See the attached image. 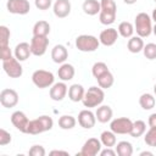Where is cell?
<instances>
[{
	"mask_svg": "<svg viewBox=\"0 0 156 156\" xmlns=\"http://www.w3.org/2000/svg\"><path fill=\"white\" fill-rule=\"evenodd\" d=\"M54 127V121L50 116L43 115L39 116L35 119H30L27 127V133L26 134H32V135H37L44 132L50 130Z\"/></svg>",
	"mask_w": 156,
	"mask_h": 156,
	"instance_id": "cell-1",
	"label": "cell"
},
{
	"mask_svg": "<svg viewBox=\"0 0 156 156\" xmlns=\"http://www.w3.org/2000/svg\"><path fill=\"white\" fill-rule=\"evenodd\" d=\"M101 11L99 13V21L101 24L110 26L115 22L117 15V5L115 0H101Z\"/></svg>",
	"mask_w": 156,
	"mask_h": 156,
	"instance_id": "cell-2",
	"label": "cell"
},
{
	"mask_svg": "<svg viewBox=\"0 0 156 156\" xmlns=\"http://www.w3.org/2000/svg\"><path fill=\"white\" fill-rule=\"evenodd\" d=\"M105 99V93L104 89L100 87H90L84 94V98L82 100L84 107L91 108V107H98L102 104Z\"/></svg>",
	"mask_w": 156,
	"mask_h": 156,
	"instance_id": "cell-3",
	"label": "cell"
},
{
	"mask_svg": "<svg viewBox=\"0 0 156 156\" xmlns=\"http://www.w3.org/2000/svg\"><path fill=\"white\" fill-rule=\"evenodd\" d=\"M151 17L146 12H140L135 16L134 21V30L141 38H146L152 33V23Z\"/></svg>",
	"mask_w": 156,
	"mask_h": 156,
	"instance_id": "cell-4",
	"label": "cell"
},
{
	"mask_svg": "<svg viewBox=\"0 0 156 156\" xmlns=\"http://www.w3.org/2000/svg\"><path fill=\"white\" fill-rule=\"evenodd\" d=\"M100 40L89 34H82L76 38V48L82 52H93L99 49Z\"/></svg>",
	"mask_w": 156,
	"mask_h": 156,
	"instance_id": "cell-5",
	"label": "cell"
},
{
	"mask_svg": "<svg viewBox=\"0 0 156 156\" xmlns=\"http://www.w3.org/2000/svg\"><path fill=\"white\" fill-rule=\"evenodd\" d=\"M32 82H33V84L37 88L45 89V88H50L54 84L55 77H54L52 72H50V71H46V69H37L32 74Z\"/></svg>",
	"mask_w": 156,
	"mask_h": 156,
	"instance_id": "cell-6",
	"label": "cell"
},
{
	"mask_svg": "<svg viewBox=\"0 0 156 156\" xmlns=\"http://www.w3.org/2000/svg\"><path fill=\"white\" fill-rule=\"evenodd\" d=\"M2 68L10 78H20L23 74V67L21 65V61H18L13 56L6 61H2Z\"/></svg>",
	"mask_w": 156,
	"mask_h": 156,
	"instance_id": "cell-7",
	"label": "cell"
},
{
	"mask_svg": "<svg viewBox=\"0 0 156 156\" xmlns=\"http://www.w3.org/2000/svg\"><path fill=\"white\" fill-rule=\"evenodd\" d=\"M133 126V121L127 117H118L111 121L110 129L116 134H129Z\"/></svg>",
	"mask_w": 156,
	"mask_h": 156,
	"instance_id": "cell-8",
	"label": "cell"
},
{
	"mask_svg": "<svg viewBox=\"0 0 156 156\" xmlns=\"http://www.w3.org/2000/svg\"><path fill=\"white\" fill-rule=\"evenodd\" d=\"M102 149V144L100 141V139L98 138H89L82 146L80 152L78 154L79 156H96L98 154H100Z\"/></svg>",
	"mask_w": 156,
	"mask_h": 156,
	"instance_id": "cell-9",
	"label": "cell"
},
{
	"mask_svg": "<svg viewBox=\"0 0 156 156\" xmlns=\"http://www.w3.org/2000/svg\"><path fill=\"white\" fill-rule=\"evenodd\" d=\"M6 9L13 15H27L30 11V4L28 0H7Z\"/></svg>",
	"mask_w": 156,
	"mask_h": 156,
	"instance_id": "cell-10",
	"label": "cell"
},
{
	"mask_svg": "<svg viewBox=\"0 0 156 156\" xmlns=\"http://www.w3.org/2000/svg\"><path fill=\"white\" fill-rule=\"evenodd\" d=\"M49 46V39L48 37H39V35H33L30 40V50L32 55L34 56H43Z\"/></svg>",
	"mask_w": 156,
	"mask_h": 156,
	"instance_id": "cell-11",
	"label": "cell"
},
{
	"mask_svg": "<svg viewBox=\"0 0 156 156\" xmlns=\"http://www.w3.org/2000/svg\"><path fill=\"white\" fill-rule=\"evenodd\" d=\"M18 94L15 89H2L0 93V104L5 108H12L18 104Z\"/></svg>",
	"mask_w": 156,
	"mask_h": 156,
	"instance_id": "cell-12",
	"label": "cell"
},
{
	"mask_svg": "<svg viewBox=\"0 0 156 156\" xmlns=\"http://www.w3.org/2000/svg\"><path fill=\"white\" fill-rule=\"evenodd\" d=\"M67 93H68V88H67L66 83L58 82V83H54L50 87L49 95H50V99L54 101H62L66 98Z\"/></svg>",
	"mask_w": 156,
	"mask_h": 156,
	"instance_id": "cell-13",
	"label": "cell"
},
{
	"mask_svg": "<svg viewBox=\"0 0 156 156\" xmlns=\"http://www.w3.org/2000/svg\"><path fill=\"white\" fill-rule=\"evenodd\" d=\"M78 123L84 129H91L96 123V116L90 110H82L78 113Z\"/></svg>",
	"mask_w": 156,
	"mask_h": 156,
	"instance_id": "cell-14",
	"label": "cell"
},
{
	"mask_svg": "<svg viewBox=\"0 0 156 156\" xmlns=\"http://www.w3.org/2000/svg\"><path fill=\"white\" fill-rule=\"evenodd\" d=\"M11 123L20 132L27 133V127H28L29 119H28V117H27V115L24 112H22V111H15L11 115Z\"/></svg>",
	"mask_w": 156,
	"mask_h": 156,
	"instance_id": "cell-15",
	"label": "cell"
},
{
	"mask_svg": "<svg viewBox=\"0 0 156 156\" xmlns=\"http://www.w3.org/2000/svg\"><path fill=\"white\" fill-rule=\"evenodd\" d=\"M118 30L116 28H107V29H104L100 35H99V40H100V44H102L104 46H112L117 39H118Z\"/></svg>",
	"mask_w": 156,
	"mask_h": 156,
	"instance_id": "cell-16",
	"label": "cell"
},
{
	"mask_svg": "<svg viewBox=\"0 0 156 156\" xmlns=\"http://www.w3.org/2000/svg\"><path fill=\"white\" fill-rule=\"evenodd\" d=\"M71 1L69 0H56L52 10H54V15L58 18H65L71 13Z\"/></svg>",
	"mask_w": 156,
	"mask_h": 156,
	"instance_id": "cell-17",
	"label": "cell"
},
{
	"mask_svg": "<svg viewBox=\"0 0 156 156\" xmlns=\"http://www.w3.org/2000/svg\"><path fill=\"white\" fill-rule=\"evenodd\" d=\"M51 58L55 63H65L66 60L68 58V51L66 49V46L57 44L52 48L51 50Z\"/></svg>",
	"mask_w": 156,
	"mask_h": 156,
	"instance_id": "cell-18",
	"label": "cell"
},
{
	"mask_svg": "<svg viewBox=\"0 0 156 156\" xmlns=\"http://www.w3.org/2000/svg\"><path fill=\"white\" fill-rule=\"evenodd\" d=\"M15 57L18 60V61H26L30 55H32V50H30V44L26 43V41H22L20 44L16 45L15 48Z\"/></svg>",
	"mask_w": 156,
	"mask_h": 156,
	"instance_id": "cell-19",
	"label": "cell"
},
{
	"mask_svg": "<svg viewBox=\"0 0 156 156\" xmlns=\"http://www.w3.org/2000/svg\"><path fill=\"white\" fill-rule=\"evenodd\" d=\"M112 115L113 111L108 105H100L96 108L95 116H96V121L100 123H107L112 119Z\"/></svg>",
	"mask_w": 156,
	"mask_h": 156,
	"instance_id": "cell-20",
	"label": "cell"
},
{
	"mask_svg": "<svg viewBox=\"0 0 156 156\" xmlns=\"http://www.w3.org/2000/svg\"><path fill=\"white\" fill-rule=\"evenodd\" d=\"M74 74H76V69H74L73 65H71V63H66V62L61 63L60 68L57 69V76L62 82H68V80L73 79Z\"/></svg>",
	"mask_w": 156,
	"mask_h": 156,
	"instance_id": "cell-21",
	"label": "cell"
},
{
	"mask_svg": "<svg viewBox=\"0 0 156 156\" xmlns=\"http://www.w3.org/2000/svg\"><path fill=\"white\" fill-rule=\"evenodd\" d=\"M84 94H85V90L83 88L82 84H72L69 88H68V98L71 101L73 102H79L83 100L84 98Z\"/></svg>",
	"mask_w": 156,
	"mask_h": 156,
	"instance_id": "cell-22",
	"label": "cell"
},
{
	"mask_svg": "<svg viewBox=\"0 0 156 156\" xmlns=\"http://www.w3.org/2000/svg\"><path fill=\"white\" fill-rule=\"evenodd\" d=\"M82 9L85 15L95 16V15L100 13V11H101V4L98 0H85L82 5Z\"/></svg>",
	"mask_w": 156,
	"mask_h": 156,
	"instance_id": "cell-23",
	"label": "cell"
},
{
	"mask_svg": "<svg viewBox=\"0 0 156 156\" xmlns=\"http://www.w3.org/2000/svg\"><path fill=\"white\" fill-rule=\"evenodd\" d=\"M144 41H143V38L139 37V35H135V37H130L128 43H127V48L129 50V52L132 54H138L140 51H143L144 49Z\"/></svg>",
	"mask_w": 156,
	"mask_h": 156,
	"instance_id": "cell-24",
	"label": "cell"
},
{
	"mask_svg": "<svg viewBox=\"0 0 156 156\" xmlns=\"http://www.w3.org/2000/svg\"><path fill=\"white\" fill-rule=\"evenodd\" d=\"M100 141L105 147H113L117 144V138L116 133H113L111 129L110 130H104L100 135Z\"/></svg>",
	"mask_w": 156,
	"mask_h": 156,
	"instance_id": "cell-25",
	"label": "cell"
},
{
	"mask_svg": "<svg viewBox=\"0 0 156 156\" xmlns=\"http://www.w3.org/2000/svg\"><path fill=\"white\" fill-rule=\"evenodd\" d=\"M50 33V24L46 21H38L33 26V35L48 37Z\"/></svg>",
	"mask_w": 156,
	"mask_h": 156,
	"instance_id": "cell-26",
	"label": "cell"
},
{
	"mask_svg": "<svg viewBox=\"0 0 156 156\" xmlns=\"http://www.w3.org/2000/svg\"><path fill=\"white\" fill-rule=\"evenodd\" d=\"M155 104H156V100L154 98L152 94H149V93H144L140 95L139 98V105L143 110L147 111V110H151L155 107Z\"/></svg>",
	"mask_w": 156,
	"mask_h": 156,
	"instance_id": "cell-27",
	"label": "cell"
},
{
	"mask_svg": "<svg viewBox=\"0 0 156 156\" xmlns=\"http://www.w3.org/2000/svg\"><path fill=\"white\" fill-rule=\"evenodd\" d=\"M146 132V123L141 119H136L133 122V126H132V129L129 132V135L133 136V138H139L141 135H144Z\"/></svg>",
	"mask_w": 156,
	"mask_h": 156,
	"instance_id": "cell-28",
	"label": "cell"
},
{
	"mask_svg": "<svg viewBox=\"0 0 156 156\" xmlns=\"http://www.w3.org/2000/svg\"><path fill=\"white\" fill-rule=\"evenodd\" d=\"M116 152L118 156H132L133 155V146L129 141L122 140L116 144Z\"/></svg>",
	"mask_w": 156,
	"mask_h": 156,
	"instance_id": "cell-29",
	"label": "cell"
},
{
	"mask_svg": "<svg viewBox=\"0 0 156 156\" xmlns=\"http://www.w3.org/2000/svg\"><path fill=\"white\" fill-rule=\"evenodd\" d=\"M76 124H77V119L71 115H63L58 118V127L61 129H65V130L73 129Z\"/></svg>",
	"mask_w": 156,
	"mask_h": 156,
	"instance_id": "cell-30",
	"label": "cell"
},
{
	"mask_svg": "<svg viewBox=\"0 0 156 156\" xmlns=\"http://www.w3.org/2000/svg\"><path fill=\"white\" fill-rule=\"evenodd\" d=\"M96 80H98L99 87L102 88V89H110V88L113 85V83H115L113 74H112L110 71L106 72V73H104V74L100 76L99 78H96Z\"/></svg>",
	"mask_w": 156,
	"mask_h": 156,
	"instance_id": "cell-31",
	"label": "cell"
},
{
	"mask_svg": "<svg viewBox=\"0 0 156 156\" xmlns=\"http://www.w3.org/2000/svg\"><path fill=\"white\" fill-rule=\"evenodd\" d=\"M118 34L126 39L133 37V33H134V26L128 22V21H124V22H121L119 26H118Z\"/></svg>",
	"mask_w": 156,
	"mask_h": 156,
	"instance_id": "cell-32",
	"label": "cell"
},
{
	"mask_svg": "<svg viewBox=\"0 0 156 156\" xmlns=\"http://www.w3.org/2000/svg\"><path fill=\"white\" fill-rule=\"evenodd\" d=\"M108 72V67L105 62H95L91 67V73L94 76V78H99L100 76H102L104 73Z\"/></svg>",
	"mask_w": 156,
	"mask_h": 156,
	"instance_id": "cell-33",
	"label": "cell"
},
{
	"mask_svg": "<svg viewBox=\"0 0 156 156\" xmlns=\"http://www.w3.org/2000/svg\"><path fill=\"white\" fill-rule=\"evenodd\" d=\"M144 141L151 147H156V127H150V129L144 134Z\"/></svg>",
	"mask_w": 156,
	"mask_h": 156,
	"instance_id": "cell-34",
	"label": "cell"
},
{
	"mask_svg": "<svg viewBox=\"0 0 156 156\" xmlns=\"http://www.w3.org/2000/svg\"><path fill=\"white\" fill-rule=\"evenodd\" d=\"M143 54L147 60H155L156 58V44L155 43H149L144 45Z\"/></svg>",
	"mask_w": 156,
	"mask_h": 156,
	"instance_id": "cell-35",
	"label": "cell"
},
{
	"mask_svg": "<svg viewBox=\"0 0 156 156\" xmlns=\"http://www.w3.org/2000/svg\"><path fill=\"white\" fill-rule=\"evenodd\" d=\"M10 29L6 26H0V46H7L10 43Z\"/></svg>",
	"mask_w": 156,
	"mask_h": 156,
	"instance_id": "cell-36",
	"label": "cell"
},
{
	"mask_svg": "<svg viewBox=\"0 0 156 156\" xmlns=\"http://www.w3.org/2000/svg\"><path fill=\"white\" fill-rule=\"evenodd\" d=\"M11 140H12L11 134H10L6 129L1 128V129H0V145H1V146H5V145L10 144Z\"/></svg>",
	"mask_w": 156,
	"mask_h": 156,
	"instance_id": "cell-37",
	"label": "cell"
},
{
	"mask_svg": "<svg viewBox=\"0 0 156 156\" xmlns=\"http://www.w3.org/2000/svg\"><path fill=\"white\" fill-rule=\"evenodd\" d=\"M28 154H29L30 156H45L46 151H45L44 146H41V145H33V146L29 149Z\"/></svg>",
	"mask_w": 156,
	"mask_h": 156,
	"instance_id": "cell-38",
	"label": "cell"
},
{
	"mask_svg": "<svg viewBox=\"0 0 156 156\" xmlns=\"http://www.w3.org/2000/svg\"><path fill=\"white\" fill-rule=\"evenodd\" d=\"M34 4L38 10L45 11V10L50 9V6L52 5V0H34Z\"/></svg>",
	"mask_w": 156,
	"mask_h": 156,
	"instance_id": "cell-39",
	"label": "cell"
},
{
	"mask_svg": "<svg viewBox=\"0 0 156 156\" xmlns=\"http://www.w3.org/2000/svg\"><path fill=\"white\" fill-rule=\"evenodd\" d=\"M12 57V52H11V49L10 46H1V61H6L9 58Z\"/></svg>",
	"mask_w": 156,
	"mask_h": 156,
	"instance_id": "cell-40",
	"label": "cell"
},
{
	"mask_svg": "<svg viewBox=\"0 0 156 156\" xmlns=\"http://www.w3.org/2000/svg\"><path fill=\"white\" fill-rule=\"evenodd\" d=\"M117 152L116 150H112V147H106V149H101L100 151V156H116Z\"/></svg>",
	"mask_w": 156,
	"mask_h": 156,
	"instance_id": "cell-41",
	"label": "cell"
},
{
	"mask_svg": "<svg viewBox=\"0 0 156 156\" xmlns=\"http://www.w3.org/2000/svg\"><path fill=\"white\" fill-rule=\"evenodd\" d=\"M147 124L150 127H156V113H151L147 119Z\"/></svg>",
	"mask_w": 156,
	"mask_h": 156,
	"instance_id": "cell-42",
	"label": "cell"
},
{
	"mask_svg": "<svg viewBox=\"0 0 156 156\" xmlns=\"http://www.w3.org/2000/svg\"><path fill=\"white\" fill-rule=\"evenodd\" d=\"M50 155H68V151H63V150H52V151H50Z\"/></svg>",
	"mask_w": 156,
	"mask_h": 156,
	"instance_id": "cell-43",
	"label": "cell"
},
{
	"mask_svg": "<svg viewBox=\"0 0 156 156\" xmlns=\"http://www.w3.org/2000/svg\"><path fill=\"white\" fill-rule=\"evenodd\" d=\"M138 0H123V2L124 4H127V5H133V4H135Z\"/></svg>",
	"mask_w": 156,
	"mask_h": 156,
	"instance_id": "cell-44",
	"label": "cell"
},
{
	"mask_svg": "<svg viewBox=\"0 0 156 156\" xmlns=\"http://www.w3.org/2000/svg\"><path fill=\"white\" fill-rule=\"evenodd\" d=\"M151 20H152V21H154V22L156 23V9H154V10H152V15H151Z\"/></svg>",
	"mask_w": 156,
	"mask_h": 156,
	"instance_id": "cell-45",
	"label": "cell"
},
{
	"mask_svg": "<svg viewBox=\"0 0 156 156\" xmlns=\"http://www.w3.org/2000/svg\"><path fill=\"white\" fill-rule=\"evenodd\" d=\"M145 155H149V156H152V152H150V151H143V152L140 154V156H145Z\"/></svg>",
	"mask_w": 156,
	"mask_h": 156,
	"instance_id": "cell-46",
	"label": "cell"
},
{
	"mask_svg": "<svg viewBox=\"0 0 156 156\" xmlns=\"http://www.w3.org/2000/svg\"><path fill=\"white\" fill-rule=\"evenodd\" d=\"M152 33H154V34L156 35V23H155V26L152 27Z\"/></svg>",
	"mask_w": 156,
	"mask_h": 156,
	"instance_id": "cell-47",
	"label": "cell"
},
{
	"mask_svg": "<svg viewBox=\"0 0 156 156\" xmlns=\"http://www.w3.org/2000/svg\"><path fill=\"white\" fill-rule=\"evenodd\" d=\"M154 93H155V95H156V84L154 85Z\"/></svg>",
	"mask_w": 156,
	"mask_h": 156,
	"instance_id": "cell-48",
	"label": "cell"
},
{
	"mask_svg": "<svg viewBox=\"0 0 156 156\" xmlns=\"http://www.w3.org/2000/svg\"><path fill=\"white\" fill-rule=\"evenodd\" d=\"M154 1H155V2H156V0H154Z\"/></svg>",
	"mask_w": 156,
	"mask_h": 156,
	"instance_id": "cell-49",
	"label": "cell"
}]
</instances>
